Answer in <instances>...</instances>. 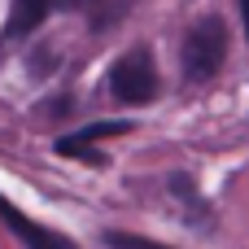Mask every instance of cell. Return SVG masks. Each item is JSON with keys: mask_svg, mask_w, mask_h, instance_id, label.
I'll return each instance as SVG.
<instances>
[{"mask_svg": "<svg viewBox=\"0 0 249 249\" xmlns=\"http://www.w3.org/2000/svg\"><path fill=\"white\" fill-rule=\"evenodd\" d=\"M184 74L188 83H206L223 70V57H228V26L223 18H201L188 35H184Z\"/></svg>", "mask_w": 249, "mask_h": 249, "instance_id": "cell-1", "label": "cell"}, {"mask_svg": "<svg viewBox=\"0 0 249 249\" xmlns=\"http://www.w3.org/2000/svg\"><path fill=\"white\" fill-rule=\"evenodd\" d=\"M109 92L123 105H149L158 96V66L149 48H131L109 66Z\"/></svg>", "mask_w": 249, "mask_h": 249, "instance_id": "cell-2", "label": "cell"}, {"mask_svg": "<svg viewBox=\"0 0 249 249\" xmlns=\"http://www.w3.org/2000/svg\"><path fill=\"white\" fill-rule=\"evenodd\" d=\"M127 131H131V123H127V118H101V123H83V127H74V131L57 136V140H53V149H57L61 158H79V162L101 166L96 144H101V140H109V136H127Z\"/></svg>", "mask_w": 249, "mask_h": 249, "instance_id": "cell-3", "label": "cell"}, {"mask_svg": "<svg viewBox=\"0 0 249 249\" xmlns=\"http://www.w3.org/2000/svg\"><path fill=\"white\" fill-rule=\"evenodd\" d=\"M0 223H4V228H9L26 249H79L70 236H61V232H53V228L26 219V214H22L13 201H4V197H0Z\"/></svg>", "mask_w": 249, "mask_h": 249, "instance_id": "cell-4", "label": "cell"}, {"mask_svg": "<svg viewBox=\"0 0 249 249\" xmlns=\"http://www.w3.org/2000/svg\"><path fill=\"white\" fill-rule=\"evenodd\" d=\"M48 13H53V0H13L4 35H9V39H22V35L39 31V22H44Z\"/></svg>", "mask_w": 249, "mask_h": 249, "instance_id": "cell-5", "label": "cell"}, {"mask_svg": "<svg viewBox=\"0 0 249 249\" xmlns=\"http://www.w3.org/2000/svg\"><path fill=\"white\" fill-rule=\"evenodd\" d=\"M105 245L109 249H171L162 241H144V236H131V232H105Z\"/></svg>", "mask_w": 249, "mask_h": 249, "instance_id": "cell-6", "label": "cell"}, {"mask_svg": "<svg viewBox=\"0 0 249 249\" xmlns=\"http://www.w3.org/2000/svg\"><path fill=\"white\" fill-rule=\"evenodd\" d=\"M83 4H92V0H53V9H83Z\"/></svg>", "mask_w": 249, "mask_h": 249, "instance_id": "cell-7", "label": "cell"}, {"mask_svg": "<svg viewBox=\"0 0 249 249\" xmlns=\"http://www.w3.org/2000/svg\"><path fill=\"white\" fill-rule=\"evenodd\" d=\"M241 18H245V35H249V0H241Z\"/></svg>", "mask_w": 249, "mask_h": 249, "instance_id": "cell-8", "label": "cell"}]
</instances>
